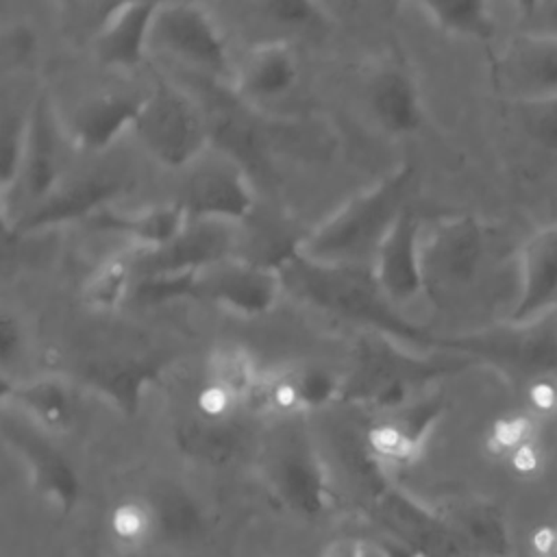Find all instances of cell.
Returning a JSON list of instances; mask_svg holds the SVG:
<instances>
[{
  "label": "cell",
  "instance_id": "obj_27",
  "mask_svg": "<svg viewBox=\"0 0 557 557\" xmlns=\"http://www.w3.org/2000/svg\"><path fill=\"white\" fill-rule=\"evenodd\" d=\"M357 542L359 540H335L326 546L322 557H357Z\"/></svg>",
  "mask_w": 557,
  "mask_h": 557
},
{
  "label": "cell",
  "instance_id": "obj_5",
  "mask_svg": "<svg viewBox=\"0 0 557 557\" xmlns=\"http://www.w3.org/2000/svg\"><path fill=\"white\" fill-rule=\"evenodd\" d=\"M150 48L233 83L235 67L228 41L211 11L191 0H168L157 9Z\"/></svg>",
  "mask_w": 557,
  "mask_h": 557
},
{
  "label": "cell",
  "instance_id": "obj_8",
  "mask_svg": "<svg viewBox=\"0 0 557 557\" xmlns=\"http://www.w3.org/2000/svg\"><path fill=\"white\" fill-rule=\"evenodd\" d=\"M237 231V224L189 218L187 226L170 244L146 252L131 250L135 274L137 278H165L202 270L235 255Z\"/></svg>",
  "mask_w": 557,
  "mask_h": 557
},
{
  "label": "cell",
  "instance_id": "obj_12",
  "mask_svg": "<svg viewBox=\"0 0 557 557\" xmlns=\"http://www.w3.org/2000/svg\"><path fill=\"white\" fill-rule=\"evenodd\" d=\"M300 72V57L287 39H265L244 54L231 85L246 102L268 107L298 87Z\"/></svg>",
  "mask_w": 557,
  "mask_h": 557
},
{
  "label": "cell",
  "instance_id": "obj_26",
  "mask_svg": "<svg viewBox=\"0 0 557 557\" xmlns=\"http://www.w3.org/2000/svg\"><path fill=\"white\" fill-rule=\"evenodd\" d=\"M357 557H394L383 542L376 540H359L357 542Z\"/></svg>",
  "mask_w": 557,
  "mask_h": 557
},
{
  "label": "cell",
  "instance_id": "obj_4",
  "mask_svg": "<svg viewBox=\"0 0 557 557\" xmlns=\"http://www.w3.org/2000/svg\"><path fill=\"white\" fill-rule=\"evenodd\" d=\"M131 135L152 161L178 172L211 150V128L202 107L183 87L163 78L141 94Z\"/></svg>",
  "mask_w": 557,
  "mask_h": 557
},
{
  "label": "cell",
  "instance_id": "obj_2",
  "mask_svg": "<svg viewBox=\"0 0 557 557\" xmlns=\"http://www.w3.org/2000/svg\"><path fill=\"white\" fill-rule=\"evenodd\" d=\"M285 292L350 322L363 324L376 335L403 342H424L413 326L379 289L370 268H326L298 257L294 250L281 263Z\"/></svg>",
  "mask_w": 557,
  "mask_h": 557
},
{
  "label": "cell",
  "instance_id": "obj_6",
  "mask_svg": "<svg viewBox=\"0 0 557 557\" xmlns=\"http://www.w3.org/2000/svg\"><path fill=\"white\" fill-rule=\"evenodd\" d=\"M191 220H215L242 226L255 211L257 194L246 170L211 150L185 170V183L176 198Z\"/></svg>",
  "mask_w": 557,
  "mask_h": 557
},
{
  "label": "cell",
  "instance_id": "obj_21",
  "mask_svg": "<svg viewBox=\"0 0 557 557\" xmlns=\"http://www.w3.org/2000/svg\"><path fill=\"white\" fill-rule=\"evenodd\" d=\"M422 424H407L389 418L368 431V448L385 463H407L418 455Z\"/></svg>",
  "mask_w": 557,
  "mask_h": 557
},
{
  "label": "cell",
  "instance_id": "obj_11",
  "mask_svg": "<svg viewBox=\"0 0 557 557\" xmlns=\"http://www.w3.org/2000/svg\"><path fill=\"white\" fill-rule=\"evenodd\" d=\"M366 109L381 131L409 137L424 122V102L413 72L398 59L376 63L366 78Z\"/></svg>",
  "mask_w": 557,
  "mask_h": 557
},
{
  "label": "cell",
  "instance_id": "obj_13",
  "mask_svg": "<svg viewBox=\"0 0 557 557\" xmlns=\"http://www.w3.org/2000/svg\"><path fill=\"white\" fill-rule=\"evenodd\" d=\"M161 4L124 0L102 13L96 30V54L104 67L135 70L152 50V24Z\"/></svg>",
  "mask_w": 557,
  "mask_h": 557
},
{
  "label": "cell",
  "instance_id": "obj_17",
  "mask_svg": "<svg viewBox=\"0 0 557 557\" xmlns=\"http://www.w3.org/2000/svg\"><path fill=\"white\" fill-rule=\"evenodd\" d=\"M557 292V235H537L524 252V285L516 309V320L522 322L540 311Z\"/></svg>",
  "mask_w": 557,
  "mask_h": 557
},
{
  "label": "cell",
  "instance_id": "obj_16",
  "mask_svg": "<svg viewBox=\"0 0 557 557\" xmlns=\"http://www.w3.org/2000/svg\"><path fill=\"white\" fill-rule=\"evenodd\" d=\"M89 222L100 231L124 237L133 250L146 252L170 244L187 226L189 215L176 200H170L131 211H117L115 207H107Z\"/></svg>",
  "mask_w": 557,
  "mask_h": 557
},
{
  "label": "cell",
  "instance_id": "obj_25",
  "mask_svg": "<svg viewBox=\"0 0 557 557\" xmlns=\"http://www.w3.org/2000/svg\"><path fill=\"white\" fill-rule=\"evenodd\" d=\"M531 544H533L535 557H557V529L537 531Z\"/></svg>",
  "mask_w": 557,
  "mask_h": 557
},
{
  "label": "cell",
  "instance_id": "obj_15",
  "mask_svg": "<svg viewBox=\"0 0 557 557\" xmlns=\"http://www.w3.org/2000/svg\"><path fill=\"white\" fill-rule=\"evenodd\" d=\"M141 94L102 91L87 96L65 122L74 150L98 154L111 148L120 137L131 135Z\"/></svg>",
  "mask_w": 557,
  "mask_h": 557
},
{
  "label": "cell",
  "instance_id": "obj_22",
  "mask_svg": "<svg viewBox=\"0 0 557 557\" xmlns=\"http://www.w3.org/2000/svg\"><path fill=\"white\" fill-rule=\"evenodd\" d=\"M259 11L276 26L298 33H324L331 15L322 0H255Z\"/></svg>",
  "mask_w": 557,
  "mask_h": 557
},
{
  "label": "cell",
  "instance_id": "obj_19",
  "mask_svg": "<svg viewBox=\"0 0 557 557\" xmlns=\"http://www.w3.org/2000/svg\"><path fill=\"white\" fill-rule=\"evenodd\" d=\"M135 281L133 252L109 257L89 274L85 283V300L96 309H115L133 296Z\"/></svg>",
  "mask_w": 557,
  "mask_h": 557
},
{
  "label": "cell",
  "instance_id": "obj_20",
  "mask_svg": "<svg viewBox=\"0 0 557 557\" xmlns=\"http://www.w3.org/2000/svg\"><path fill=\"white\" fill-rule=\"evenodd\" d=\"M416 4L440 28L466 35L485 37L490 33V13L485 0H403Z\"/></svg>",
  "mask_w": 557,
  "mask_h": 557
},
{
  "label": "cell",
  "instance_id": "obj_24",
  "mask_svg": "<svg viewBox=\"0 0 557 557\" xmlns=\"http://www.w3.org/2000/svg\"><path fill=\"white\" fill-rule=\"evenodd\" d=\"M35 52V35L28 26L15 24L4 39V54L7 61L24 65L28 61V57Z\"/></svg>",
  "mask_w": 557,
  "mask_h": 557
},
{
  "label": "cell",
  "instance_id": "obj_14",
  "mask_svg": "<svg viewBox=\"0 0 557 557\" xmlns=\"http://www.w3.org/2000/svg\"><path fill=\"white\" fill-rule=\"evenodd\" d=\"M120 189L122 181L109 174L67 178L46 200L35 205L11 231L33 233L74 220H91L102 209L111 207V200Z\"/></svg>",
  "mask_w": 557,
  "mask_h": 557
},
{
  "label": "cell",
  "instance_id": "obj_9",
  "mask_svg": "<svg viewBox=\"0 0 557 557\" xmlns=\"http://www.w3.org/2000/svg\"><path fill=\"white\" fill-rule=\"evenodd\" d=\"M483 231L468 218H444L422 231V268L426 289H455L479 272Z\"/></svg>",
  "mask_w": 557,
  "mask_h": 557
},
{
  "label": "cell",
  "instance_id": "obj_3",
  "mask_svg": "<svg viewBox=\"0 0 557 557\" xmlns=\"http://www.w3.org/2000/svg\"><path fill=\"white\" fill-rule=\"evenodd\" d=\"M285 294L278 265H268L237 255L220 259L183 276L137 278L133 296L146 305L168 300H202L235 315L257 318L272 311Z\"/></svg>",
  "mask_w": 557,
  "mask_h": 557
},
{
  "label": "cell",
  "instance_id": "obj_1",
  "mask_svg": "<svg viewBox=\"0 0 557 557\" xmlns=\"http://www.w3.org/2000/svg\"><path fill=\"white\" fill-rule=\"evenodd\" d=\"M411 176L413 170L403 163L352 194L320 220L294 246V252L315 265L370 268L383 237L409 207Z\"/></svg>",
  "mask_w": 557,
  "mask_h": 557
},
{
  "label": "cell",
  "instance_id": "obj_23",
  "mask_svg": "<svg viewBox=\"0 0 557 557\" xmlns=\"http://www.w3.org/2000/svg\"><path fill=\"white\" fill-rule=\"evenodd\" d=\"M109 529L124 548L144 546L157 529V511L141 498H124L109 513Z\"/></svg>",
  "mask_w": 557,
  "mask_h": 557
},
{
  "label": "cell",
  "instance_id": "obj_10",
  "mask_svg": "<svg viewBox=\"0 0 557 557\" xmlns=\"http://www.w3.org/2000/svg\"><path fill=\"white\" fill-rule=\"evenodd\" d=\"M422 220L411 207H407L372 257V278L396 309L413 302L426 292L422 268Z\"/></svg>",
  "mask_w": 557,
  "mask_h": 557
},
{
  "label": "cell",
  "instance_id": "obj_18",
  "mask_svg": "<svg viewBox=\"0 0 557 557\" xmlns=\"http://www.w3.org/2000/svg\"><path fill=\"white\" fill-rule=\"evenodd\" d=\"M505 81L522 94L557 89V41L516 44L505 59Z\"/></svg>",
  "mask_w": 557,
  "mask_h": 557
},
{
  "label": "cell",
  "instance_id": "obj_7",
  "mask_svg": "<svg viewBox=\"0 0 557 557\" xmlns=\"http://www.w3.org/2000/svg\"><path fill=\"white\" fill-rule=\"evenodd\" d=\"M65 120L59 115L48 91H39L28 102L24 150L15 191H22L33 207L46 200L65 183V161L72 150Z\"/></svg>",
  "mask_w": 557,
  "mask_h": 557
}]
</instances>
